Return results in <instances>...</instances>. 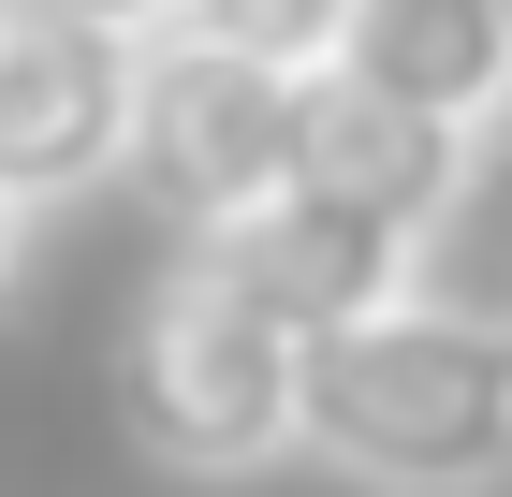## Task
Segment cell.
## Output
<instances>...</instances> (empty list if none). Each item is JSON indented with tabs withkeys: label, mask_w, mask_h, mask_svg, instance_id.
<instances>
[{
	"label": "cell",
	"mask_w": 512,
	"mask_h": 497,
	"mask_svg": "<svg viewBox=\"0 0 512 497\" xmlns=\"http://www.w3.org/2000/svg\"><path fill=\"white\" fill-rule=\"evenodd\" d=\"M293 454H322L366 497H498L512 483V307L425 293L308 337Z\"/></svg>",
	"instance_id": "cell-1"
},
{
	"label": "cell",
	"mask_w": 512,
	"mask_h": 497,
	"mask_svg": "<svg viewBox=\"0 0 512 497\" xmlns=\"http://www.w3.org/2000/svg\"><path fill=\"white\" fill-rule=\"evenodd\" d=\"M293 395H308V337L264 293H235L205 249H176L147 278V307H132V337H118L132 454L176 468V483H249V468L293 454Z\"/></svg>",
	"instance_id": "cell-2"
},
{
	"label": "cell",
	"mask_w": 512,
	"mask_h": 497,
	"mask_svg": "<svg viewBox=\"0 0 512 497\" xmlns=\"http://www.w3.org/2000/svg\"><path fill=\"white\" fill-rule=\"evenodd\" d=\"M293 147H308V74H264V59H235V44H205V30L132 44V161L118 176L191 249L264 220L293 191Z\"/></svg>",
	"instance_id": "cell-3"
},
{
	"label": "cell",
	"mask_w": 512,
	"mask_h": 497,
	"mask_svg": "<svg viewBox=\"0 0 512 497\" xmlns=\"http://www.w3.org/2000/svg\"><path fill=\"white\" fill-rule=\"evenodd\" d=\"M132 161V44L0 0V191L15 205H74Z\"/></svg>",
	"instance_id": "cell-4"
},
{
	"label": "cell",
	"mask_w": 512,
	"mask_h": 497,
	"mask_svg": "<svg viewBox=\"0 0 512 497\" xmlns=\"http://www.w3.org/2000/svg\"><path fill=\"white\" fill-rule=\"evenodd\" d=\"M205 264L235 278V293H264L293 337H337L366 307L425 293V234H381V220H352V205H322V191H278L264 220L205 234Z\"/></svg>",
	"instance_id": "cell-5"
},
{
	"label": "cell",
	"mask_w": 512,
	"mask_h": 497,
	"mask_svg": "<svg viewBox=\"0 0 512 497\" xmlns=\"http://www.w3.org/2000/svg\"><path fill=\"white\" fill-rule=\"evenodd\" d=\"M469 161H483L469 132H439V117L381 103V88H352V74H308L293 191L352 205V220H381V234H439V220H454V191H469Z\"/></svg>",
	"instance_id": "cell-6"
},
{
	"label": "cell",
	"mask_w": 512,
	"mask_h": 497,
	"mask_svg": "<svg viewBox=\"0 0 512 497\" xmlns=\"http://www.w3.org/2000/svg\"><path fill=\"white\" fill-rule=\"evenodd\" d=\"M337 74L483 147V132H512V0H352Z\"/></svg>",
	"instance_id": "cell-7"
},
{
	"label": "cell",
	"mask_w": 512,
	"mask_h": 497,
	"mask_svg": "<svg viewBox=\"0 0 512 497\" xmlns=\"http://www.w3.org/2000/svg\"><path fill=\"white\" fill-rule=\"evenodd\" d=\"M205 44H235L264 74H337V30H352V0H191Z\"/></svg>",
	"instance_id": "cell-8"
},
{
	"label": "cell",
	"mask_w": 512,
	"mask_h": 497,
	"mask_svg": "<svg viewBox=\"0 0 512 497\" xmlns=\"http://www.w3.org/2000/svg\"><path fill=\"white\" fill-rule=\"evenodd\" d=\"M44 15H74V30H103V44H161V30H191V0H44Z\"/></svg>",
	"instance_id": "cell-9"
},
{
	"label": "cell",
	"mask_w": 512,
	"mask_h": 497,
	"mask_svg": "<svg viewBox=\"0 0 512 497\" xmlns=\"http://www.w3.org/2000/svg\"><path fill=\"white\" fill-rule=\"evenodd\" d=\"M15 249H30V205H15V191H0V278H15Z\"/></svg>",
	"instance_id": "cell-10"
}]
</instances>
